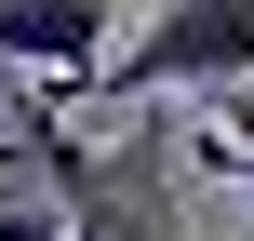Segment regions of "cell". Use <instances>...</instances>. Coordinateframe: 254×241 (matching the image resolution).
I'll return each mask as SVG.
<instances>
[{
  "mask_svg": "<svg viewBox=\"0 0 254 241\" xmlns=\"http://www.w3.org/2000/svg\"><path fill=\"white\" fill-rule=\"evenodd\" d=\"M80 94H254V0H161Z\"/></svg>",
  "mask_w": 254,
  "mask_h": 241,
  "instance_id": "1",
  "label": "cell"
},
{
  "mask_svg": "<svg viewBox=\"0 0 254 241\" xmlns=\"http://www.w3.org/2000/svg\"><path fill=\"white\" fill-rule=\"evenodd\" d=\"M121 54V0H0V67H40L54 94H80Z\"/></svg>",
  "mask_w": 254,
  "mask_h": 241,
  "instance_id": "2",
  "label": "cell"
},
{
  "mask_svg": "<svg viewBox=\"0 0 254 241\" xmlns=\"http://www.w3.org/2000/svg\"><path fill=\"white\" fill-rule=\"evenodd\" d=\"M54 121H67V107H40V161H54V201H67V241H174L161 215H147V201H134V188H107V174H94V161H80V148H67Z\"/></svg>",
  "mask_w": 254,
  "mask_h": 241,
  "instance_id": "3",
  "label": "cell"
}]
</instances>
